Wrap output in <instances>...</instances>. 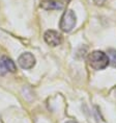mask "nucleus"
I'll return each mask as SVG.
<instances>
[{"instance_id":"nucleus-1","label":"nucleus","mask_w":116,"mask_h":123,"mask_svg":"<svg viewBox=\"0 0 116 123\" xmlns=\"http://www.w3.org/2000/svg\"><path fill=\"white\" fill-rule=\"evenodd\" d=\"M88 65L94 70H103L109 65V57L105 52L95 50L89 53L87 57Z\"/></svg>"},{"instance_id":"nucleus-2","label":"nucleus","mask_w":116,"mask_h":123,"mask_svg":"<svg viewBox=\"0 0 116 123\" xmlns=\"http://www.w3.org/2000/svg\"><path fill=\"white\" fill-rule=\"evenodd\" d=\"M76 23H77V17H76L75 13L72 10H66L61 17L59 27L62 31L69 32L75 28Z\"/></svg>"},{"instance_id":"nucleus-3","label":"nucleus","mask_w":116,"mask_h":123,"mask_svg":"<svg viewBox=\"0 0 116 123\" xmlns=\"http://www.w3.org/2000/svg\"><path fill=\"white\" fill-rule=\"evenodd\" d=\"M44 39L48 45L55 47L62 43V36L55 30H47L44 35Z\"/></svg>"},{"instance_id":"nucleus-4","label":"nucleus","mask_w":116,"mask_h":123,"mask_svg":"<svg viewBox=\"0 0 116 123\" xmlns=\"http://www.w3.org/2000/svg\"><path fill=\"white\" fill-rule=\"evenodd\" d=\"M18 63L21 68L23 69H31L35 65V57L33 56V54H31L30 52H25L22 53L18 58Z\"/></svg>"},{"instance_id":"nucleus-5","label":"nucleus","mask_w":116,"mask_h":123,"mask_svg":"<svg viewBox=\"0 0 116 123\" xmlns=\"http://www.w3.org/2000/svg\"><path fill=\"white\" fill-rule=\"evenodd\" d=\"M41 7L46 11H58L64 7V3L61 0H44L41 2Z\"/></svg>"},{"instance_id":"nucleus-6","label":"nucleus","mask_w":116,"mask_h":123,"mask_svg":"<svg viewBox=\"0 0 116 123\" xmlns=\"http://www.w3.org/2000/svg\"><path fill=\"white\" fill-rule=\"evenodd\" d=\"M2 60H3L4 64H5V67H6V69H7V71H8V72L15 73V72L17 71L16 64L14 63L11 58H10L8 56H5V55H3V56H2Z\"/></svg>"},{"instance_id":"nucleus-7","label":"nucleus","mask_w":116,"mask_h":123,"mask_svg":"<svg viewBox=\"0 0 116 123\" xmlns=\"http://www.w3.org/2000/svg\"><path fill=\"white\" fill-rule=\"evenodd\" d=\"M109 62L113 67H116V50L115 49H109L108 50Z\"/></svg>"},{"instance_id":"nucleus-8","label":"nucleus","mask_w":116,"mask_h":123,"mask_svg":"<svg viewBox=\"0 0 116 123\" xmlns=\"http://www.w3.org/2000/svg\"><path fill=\"white\" fill-rule=\"evenodd\" d=\"M7 72V69L6 67H5V64L3 60H2V56L0 57V76H3L5 75V73Z\"/></svg>"},{"instance_id":"nucleus-9","label":"nucleus","mask_w":116,"mask_h":123,"mask_svg":"<svg viewBox=\"0 0 116 123\" xmlns=\"http://www.w3.org/2000/svg\"><path fill=\"white\" fill-rule=\"evenodd\" d=\"M105 1H106V0H93V2L96 5H103L104 3H105Z\"/></svg>"},{"instance_id":"nucleus-10","label":"nucleus","mask_w":116,"mask_h":123,"mask_svg":"<svg viewBox=\"0 0 116 123\" xmlns=\"http://www.w3.org/2000/svg\"><path fill=\"white\" fill-rule=\"evenodd\" d=\"M65 123H78V122H76V121H68V122H65Z\"/></svg>"}]
</instances>
